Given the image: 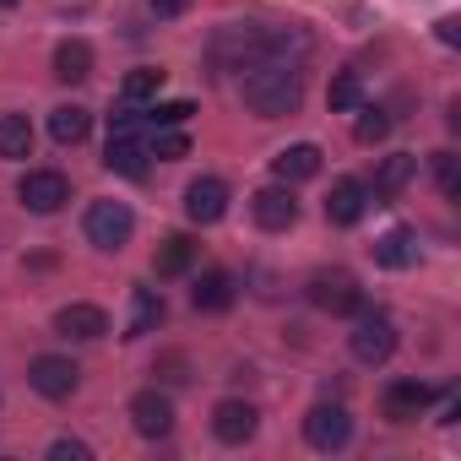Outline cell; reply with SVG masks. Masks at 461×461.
Returning <instances> with one entry per match:
<instances>
[{"mask_svg":"<svg viewBox=\"0 0 461 461\" xmlns=\"http://www.w3.org/2000/svg\"><path fill=\"white\" fill-rule=\"evenodd\" d=\"M304 439H310L315 450H342V445L353 439V412H348L342 402H321V407H310V418H304Z\"/></svg>","mask_w":461,"mask_h":461,"instance_id":"8992f818","label":"cell"},{"mask_svg":"<svg viewBox=\"0 0 461 461\" xmlns=\"http://www.w3.org/2000/svg\"><path fill=\"white\" fill-rule=\"evenodd\" d=\"M190 114H195V104H185V98H174V104H152V109H147V125H152V131H158V125H185Z\"/></svg>","mask_w":461,"mask_h":461,"instance_id":"83f0119b","label":"cell"},{"mask_svg":"<svg viewBox=\"0 0 461 461\" xmlns=\"http://www.w3.org/2000/svg\"><path fill=\"white\" fill-rule=\"evenodd\" d=\"M375 261L391 267V272L418 267V234H412V228H391V234H380L375 240Z\"/></svg>","mask_w":461,"mask_h":461,"instance_id":"ac0fdd59","label":"cell"},{"mask_svg":"<svg viewBox=\"0 0 461 461\" xmlns=\"http://www.w3.org/2000/svg\"><path fill=\"white\" fill-rule=\"evenodd\" d=\"M104 331H109V315L98 304H66L55 315V337H66V342H98Z\"/></svg>","mask_w":461,"mask_h":461,"instance_id":"4fadbf2b","label":"cell"},{"mask_svg":"<svg viewBox=\"0 0 461 461\" xmlns=\"http://www.w3.org/2000/svg\"><path fill=\"white\" fill-rule=\"evenodd\" d=\"M234 294H240V288H234V277H228L222 267H212V272H201V277H195L190 304H195L201 315H222L228 304H234Z\"/></svg>","mask_w":461,"mask_h":461,"instance_id":"9a60e30c","label":"cell"},{"mask_svg":"<svg viewBox=\"0 0 461 461\" xmlns=\"http://www.w3.org/2000/svg\"><path fill=\"white\" fill-rule=\"evenodd\" d=\"M158 87H163V71H158V66H141V71H131V77L120 82V98H125V104H141V98H158Z\"/></svg>","mask_w":461,"mask_h":461,"instance_id":"d4e9b609","label":"cell"},{"mask_svg":"<svg viewBox=\"0 0 461 461\" xmlns=\"http://www.w3.org/2000/svg\"><path fill=\"white\" fill-rule=\"evenodd\" d=\"M364 212H369V185H364V179H337L331 195H326V222L353 228Z\"/></svg>","mask_w":461,"mask_h":461,"instance_id":"7c38bea8","label":"cell"},{"mask_svg":"<svg viewBox=\"0 0 461 461\" xmlns=\"http://www.w3.org/2000/svg\"><path fill=\"white\" fill-rule=\"evenodd\" d=\"M82 228H87V240H93L98 250H109V256H114V250H125V245H131L136 217H131V206H125V201H93Z\"/></svg>","mask_w":461,"mask_h":461,"instance_id":"3957f363","label":"cell"},{"mask_svg":"<svg viewBox=\"0 0 461 461\" xmlns=\"http://www.w3.org/2000/svg\"><path fill=\"white\" fill-rule=\"evenodd\" d=\"M245 104L261 114V120H283L304 104V71L294 60H261L250 66L245 77Z\"/></svg>","mask_w":461,"mask_h":461,"instance_id":"6da1fadb","label":"cell"},{"mask_svg":"<svg viewBox=\"0 0 461 461\" xmlns=\"http://www.w3.org/2000/svg\"><path fill=\"white\" fill-rule=\"evenodd\" d=\"M326 104H331V114H353L364 104V77L358 71H337L331 87H326Z\"/></svg>","mask_w":461,"mask_h":461,"instance_id":"603a6c76","label":"cell"},{"mask_svg":"<svg viewBox=\"0 0 461 461\" xmlns=\"http://www.w3.org/2000/svg\"><path fill=\"white\" fill-rule=\"evenodd\" d=\"M0 6H17V0H0Z\"/></svg>","mask_w":461,"mask_h":461,"instance_id":"836d02e7","label":"cell"},{"mask_svg":"<svg viewBox=\"0 0 461 461\" xmlns=\"http://www.w3.org/2000/svg\"><path fill=\"white\" fill-rule=\"evenodd\" d=\"M256 429H261V412L250 402H217L212 407V434L222 445H245V439H256Z\"/></svg>","mask_w":461,"mask_h":461,"instance_id":"30bf717a","label":"cell"},{"mask_svg":"<svg viewBox=\"0 0 461 461\" xmlns=\"http://www.w3.org/2000/svg\"><path fill=\"white\" fill-rule=\"evenodd\" d=\"M461 39V23L456 17H439V44H456Z\"/></svg>","mask_w":461,"mask_h":461,"instance_id":"d6a6232c","label":"cell"},{"mask_svg":"<svg viewBox=\"0 0 461 461\" xmlns=\"http://www.w3.org/2000/svg\"><path fill=\"white\" fill-rule=\"evenodd\" d=\"M158 326H163V294L158 288H136L131 294V326H125V337H147Z\"/></svg>","mask_w":461,"mask_h":461,"instance_id":"7402d4cb","label":"cell"},{"mask_svg":"<svg viewBox=\"0 0 461 461\" xmlns=\"http://www.w3.org/2000/svg\"><path fill=\"white\" fill-rule=\"evenodd\" d=\"M412 174H418V158H412V152H391V158L375 163L369 195H375V201H391V195H402V190L412 185Z\"/></svg>","mask_w":461,"mask_h":461,"instance_id":"5bb4252c","label":"cell"},{"mask_svg":"<svg viewBox=\"0 0 461 461\" xmlns=\"http://www.w3.org/2000/svg\"><path fill=\"white\" fill-rule=\"evenodd\" d=\"M429 402H434V385H423V380H391V391H385V418L412 423Z\"/></svg>","mask_w":461,"mask_h":461,"instance_id":"e0dca14e","label":"cell"},{"mask_svg":"<svg viewBox=\"0 0 461 461\" xmlns=\"http://www.w3.org/2000/svg\"><path fill=\"white\" fill-rule=\"evenodd\" d=\"M353 136H358L364 147L385 141V136H391V114H385V109H375V104H358V125H353Z\"/></svg>","mask_w":461,"mask_h":461,"instance_id":"484cf974","label":"cell"},{"mask_svg":"<svg viewBox=\"0 0 461 461\" xmlns=\"http://www.w3.org/2000/svg\"><path fill=\"white\" fill-rule=\"evenodd\" d=\"M33 152V125L23 114H0V158H28Z\"/></svg>","mask_w":461,"mask_h":461,"instance_id":"cb8c5ba5","label":"cell"},{"mask_svg":"<svg viewBox=\"0 0 461 461\" xmlns=\"http://www.w3.org/2000/svg\"><path fill=\"white\" fill-rule=\"evenodd\" d=\"M50 456H55V461H87V456H93V445H82V439H55V445H50Z\"/></svg>","mask_w":461,"mask_h":461,"instance_id":"f546056e","label":"cell"},{"mask_svg":"<svg viewBox=\"0 0 461 461\" xmlns=\"http://www.w3.org/2000/svg\"><path fill=\"white\" fill-rule=\"evenodd\" d=\"M77 380H82V369H77L71 358H60V353H39V358L28 364V385H33L39 396H50V402H66V396L77 391Z\"/></svg>","mask_w":461,"mask_h":461,"instance_id":"52a82bcc","label":"cell"},{"mask_svg":"<svg viewBox=\"0 0 461 461\" xmlns=\"http://www.w3.org/2000/svg\"><path fill=\"white\" fill-rule=\"evenodd\" d=\"M434 179H439V195H461V168H456V152H434Z\"/></svg>","mask_w":461,"mask_h":461,"instance_id":"f1b7e54d","label":"cell"},{"mask_svg":"<svg viewBox=\"0 0 461 461\" xmlns=\"http://www.w3.org/2000/svg\"><path fill=\"white\" fill-rule=\"evenodd\" d=\"M152 12H158V17H185L190 0H152Z\"/></svg>","mask_w":461,"mask_h":461,"instance_id":"4dcf8cb0","label":"cell"},{"mask_svg":"<svg viewBox=\"0 0 461 461\" xmlns=\"http://www.w3.org/2000/svg\"><path fill=\"white\" fill-rule=\"evenodd\" d=\"M348 348H353L358 364H385L396 353V321L385 310H358V326H353Z\"/></svg>","mask_w":461,"mask_h":461,"instance_id":"277c9868","label":"cell"},{"mask_svg":"<svg viewBox=\"0 0 461 461\" xmlns=\"http://www.w3.org/2000/svg\"><path fill=\"white\" fill-rule=\"evenodd\" d=\"M190 267H195V240H185V234H168L158 245V256H152V272L158 277H185Z\"/></svg>","mask_w":461,"mask_h":461,"instance_id":"ffe728a7","label":"cell"},{"mask_svg":"<svg viewBox=\"0 0 461 461\" xmlns=\"http://www.w3.org/2000/svg\"><path fill=\"white\" fill-rule=\"evenodd\" d=\"M55 77L60 82H87L93 77V44L87 39H66L55 50Z\"/></svg>","mask_w":461,"mask_h":461,"instance_id":"44dd1931","label":"cell"},{"mask_svg":"<svg viewBox=\"0 0 461 461\" xmlns=\"http://www.w3.org/2000/svg\"><path fill=\"white\" fill-rule=\"evenodd\" d=\"M250 212H256V222L267 228V234H283V228L299 222V201H294L288 185H267V190H256V195H250Z\"/></svg>","mask_w":461,"mask_h":461,"instance_id":"9c48e42d","label":"cell"},{"mask_svg":"<svg viewBox=\"0 0 461 461\" xmlns=\"http://www.w3.org/2000/svg\"><path fill=\"white\" fill-rule=\"evenodd\" d=\"M272 174H277L283 185H304V179H315V174H321V147H315V141L283 147V152L272 158Z\"/></svg>","mask_w":461,"mask_h":461,"instance_id":"2e32d148","label":"cell"},{"mask_svg":"<svg viewBox=\"0 0 461 461\" xmlns=\"http://www.w3.org/2000/svg\"><path fill=\"white\" fill-rule=\"evenodd\" d=\"M147 152H152V158H163V163H174V158H185V152H190V141H185L174 125H158V131H152V141H147Z\"/></svg>","mask_w":461,"mask_h":461,"instance_id":"4316f807","label":"cell"},{"mask_svg":"<svg viewBox=\"0 0 461 461\" xmlns=\"http://www.w3.org/2000/svg\"><path fill=\"white\" fill-rule=\"evenodd\" d=\"M87 131H93V114H87L82 104H60V109L50 114V136H55L60 147H82Z\"/></svg>","mask_w":461,"mask_h":461,"instance_id":"d6986e66","label":"cell"},{"mask_svg":"<svg viewBox=\"0 0 461 461\" xmlns=\"http://www.w3.org/2000/svg\"><path fill=\"white\" fill-rule=\"evenodd\" d=\"M131 423L141 439H168L174 434V402L152 385V391H136L131 396Z\"/></svg>","mask_w":461,"mask_h":461,"instance_id":"ba28073f","label":"cell"},{"mask_svg":"<svg viewBox=\"0 0 461 461\" xmlns=\"http://www.w3.org/2000/svg\"><path fill=\"white\" fill-rule=\"evenodd\" d=\"M158 375H163V380H174V385H179V380H190V375H185V358H163V369H158Z\"/></svg>","mask_w":461,"mask_h":461,"instance_id":"1f68e13d","label":"cell"},{"mask_svg":"<svg viewBox=\"0 0 461 461\" xmlns=\"http://www.w3.org/2000/svg\"><path fill=\"white\" fill-rule=\"evenodd\" d=\"M228 212V185L222 179H212V174H201V179H190V190H185V217L190 222H217Z\"/></svg>","mask_w":461,"mask_h":461,"instance_id":"8fae6325","label":"cell"},{"mask_svg":"<svg viewBox=\"0 0 461 461\" xmlns=\"http://www.w3.org/2000/svg\"><path fill=\"white\" fill-rule=\"evenodd\" d=\"M304 294H310V304H315V310H326V315H358V310H364V288H358V277H353V272H342V267L315 272Z\"/></svg>","mask_w":461,"mask_h":461,"instance_id":"7a4b0ae2","label":"cell"},{"mask_svg":"<svg viewBox=\"0 0 461 461\" xmlns=\"http://www.w3.org/2000/svg\"><path fill=\"white\" fill-rule=\"evenodd\" d=\"M17 195H23V206H28V212L50 217V212H60V206L71 201V179H66L60 168H28V174H23V185H17Z\"/></svg>","mask_w":461,"mask_h":461,"instance_id":"5b68a950","label":"cell"}]
</instances>
